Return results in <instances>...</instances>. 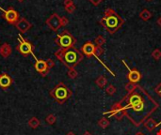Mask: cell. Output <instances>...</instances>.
<instances>
[{
	"label": "cell",
	"mask_w": 161,
	"mask_h": 135,
	"mask_svg": "<svg viewBox=\"0 0 161 135\" xmlns=\"http://www.w3.org/2000/svg\"><path fill=\"white\" fill-rule=\"evenodd\" d=\"M16 50L19 52V54L22 55L23 56L27 57L29 55H32L34 57H36L33 54L34 52V45L32 44L30 41L25 40L24 38L21 37V35L19 36V43L16 46Z\"/></svg>",
	"instance_id": "6"
},
{
	"label": "cell",
	"mask_w": 161,
	"mask_h": 135,
	"mask_svg": "<svg viewBox=\"0 0 161 135\" xmlns=\"http://www.w3.org/2000/svg\"><path fill=\"white\" fill-rule=\"evenodd\" d=\"M120 102L126 117L136 127L143 124L159 106L156 100L140 86L128 92Z\"/></svg>",
	"instance_id": "1"
},
{
	"label": "cell",
	"mask_w": 161,
	"mask_h": 135,
	"mask_svg": "<svg viewBox=\"0 0 161 135\" xmlns=\"http://www.w3.org/2000/svg\"><path fill=\"white\" fill-rule=\"evenodd\" d=\"M45 61H46V63H47V66H48L49 69H52V68L55 66V62H54V60H52L51 58H48V59L45 60Z\"/></svg>",
	"instance_id": "30"
},
{
	"label": "cell",
	"mask_w": 161,
	"mask_h": 135,
	"mask_svg": "<svg viewBox=\"0 0 161 135\" xmlns=\"http://www.w3.org/2000/svg\"><path fill=\"white\" fill-rule=\"evenodd\" d=\"M72 4H74L73 0H64V6H65V7H67V6H70V5H72Z\"/></svg>",
	"instance_id": "33"
},
{
	"label": "cell",
	"mask_w": 161,
	"mask_h": 135,
	"mask_svg": "<svg viewBox=\"0 0 161 135\" xmlns=\"http://www.w3.org/2000/svg\"><path fill=\"white\" fill-rule=\"evenodd\" d=\"M83 135H92L91 132H89V131H86V132H84V134H83Z\"/></svg>",
	"instance_id": "35"
},
{
	"label": "cell",
	"mask_w": 161,
	"mask_h": 135,
	"mask_svg": "<svg viewBox=\"0 0 161 135\" xmlns=\"http://www.w3.org/2000/svg\"><path fill=\"white\" fill-rule=\"evenodd\" d=\"M95 47H96V45H94L91 41H88V42L84 43V45L82 46L81 52L87 57H92V56L95 55Z\"/></svg>",
	"instance_id": "11"
},
{
	"label": "cell",
	"mask_w": 161,
	"mask_h": 135,
	"mask_svg": "<svg viewBox=\"0 0 161 135\" xmlns=\"http://www.w3.org/2000/svg\"><path fill=\"white\" fill-rule=\"evenodd\" d=\"M0 10H2V9L0 8ZM3 10L2 17L7 21V23L10 24H12V25H15L16 23L19 21V19H20V15H19L18 12L12 8H9L6 10Z\"/></svg>",
	"instance_id": "7"
},
{
	"label": "cell",
	"mask_w": 161,
	"mask_h": 135,
	"mask_svg": "<svg viewBox=\"0 0 161 135\" xmlns=\"http://www.w3.org/2000/svg\"><path fill=\"white\" fill-rule=\"evenodd\" d=\"M66 135H75V133H74L73 131H69V132H68V133H67Z\"/></svg>",
	"instance_id": "36"
},
{
	"label": "cell",
	"mask_w": 161,
	"mask_h": 135,
	"mask_svg": "<svg viewBox=\"0 0 161 135\" xmlns=\"http://www.w3.org/2000/svg\"><path fill=\"white\" fill-rule=\"evenodd\" d=\"M69 24V20L66 17H61V27H66Z\"/></svg>",
	"instance_id": "31"
},
{
	"label": "cell",
	"mask_w": 161,
	"mask_h": 135,
	"mask_svg": "<svg viewBox=\"0 0 161 135\" xmlns=\"http://www.w3.org/2000/svg\"><path fill=\"white\" fill-rule=\"evenodd\" d=\"M55 56L68 69L76 67L84 58V55L75 47L57 50L55 53Z\"/></svg>",
	"instance_id": "2"
},
{
	"label": "cell",
	"mask_w": 161,
	"mask_h": 135,
	"mask_svg": "<svg viewBox=\"0 0 161 135\" xmlns=\"http://www.w3.org/2000/svg\"><path fill=\"white\" fill-rule=\"evenodd\" d=\"M127 78H128V80H129L130 83H138L140 81V79H141V74H140V72H139V70L136 69H129V72H128Z\"/></svg>",
	"instance_id": "13"
},
{
	"label": "cell",
	"mask_w": 161,
	"mask_h": 135,
	"mask_svg": "<svg viewBox=\"0 0 161 135\" xmlns=\"http://www.w3.org/2000/svg\"><path fill=\"white\" fill-rule=\"evenodd\" d=\"M75 4H72V5H70V6H67V7H65V10L68 12V13H73V12L75 10Z\"/></svg>",
	"instance_id": "28"
},
{
	"label": "cell",
	"mask_w": 161,
	"mask_h": 135,
	"mask_svg": "<svg viewBox=\"0 0 161 135\" xmlns=\"http://www.w3.org/2000/svg\"><path fill=\"white\" fill-rule=\"evenodd\" d=\"M157 24L159 25V27H161V17H159V18L157 19Z\"/></svg>",
	"instance_id": "34"
},
{
	"label": "cell",
	"mask_w": 161,
	"mask_h": 135,
	"mask_svg": "<svg viewBox=\"0 0 161 135\" xmlns=\"http://www.w3.org/2000/svg\"><path fill=\"white\" fill-rule=\"evenodd\" d=\"M94 42L96 44V46H103V45L106 43V40H105V38L103 37V36L99 35V36L96 37Z\"/></svg>",
	"instance_id": "22"
},
{
	"label": "cell",
	"mask_w": 161,
	"mask_h": 135,
	"mask_svg": "<svg viewBox=\"0 0 161 135\" xmlns=\"http://www.w3.org/2000/svg\"><path fill=\"white\" fill-rule=\"evenodd\" d=\"M89 1L91 2V3H92L94 6H98L101 2L104 1V0H89Z\"/></svg>",
	"instance_id": "32"
},
{
	"label": "cell",
	"mask_w": 161,
	"mask_h": 135,
	"mask_svg": "<svg viewBox=\"0 0 161 135\" xmlns=\"http://www.w3.org/2000/svg\"><path fill=\"white\" fill-rule=\"evenodd\" d=\"M49 95L59 104H63L72 97L73 93L65 83L60 82L54 88L50 90Z\"/></svg>",
	"instance_id": "4"
},
{
	"label": "cell",
	"mask_w": 161,
	"mask_h": 135,
	"mask_svg": "<svg viewBox=\"0 0 161 135\" xmlns=\"http://www.w3.org/2000/svg\"><path fill=\"white\" fill-rule=\"evenodd\" d=\"M154 92H156L159 97L161 98V82L157 86V87L154 88Z\"/></svg>",
	"instance_id": "29"
},
{
	"label": "cell",
	"mask_w": 161,
	"mask_h": 135,
	"mask_svg": "<svg viewBox=\"0 0 161 135\" xmlns=\"http://www.w3.org/2000/svg\"><path fill=\"white\" fill-rule=\"evenodd\" d=\"M68 77L70 79H75L77 76H78V72H76V69L75 68L73 69H68Z\"/></svg>",
	"instance_id": "23"
},
{
	"label": "cell",
	"mask_w": 161,
	"mask_h": 135,
	"mask_svg": "<svg viewBox=\"0 0 161 135\" xmlns=\"http://www.w3.org/2000/svg\"><path fill=\"white\" fill-rule=\"evenodd\" d=\"M139 86V83H127L125 85V90L127 92H130V91H133V90H135Z\"/></svg>",
	"instance_id": "24"
},
{
	"label": "cell",
	"mask_w": 161,
	"mask_h": 135,
	"mask_svg": "<svg viewBox=\"0 0 161 135\" xmlns=\"http://www.w3.org/2000/svg\"><path fill=\"white\" fill-rule=\"evenodd\" d=\"M124 115H125V113H124V111L123 110V108H121V110H119L118 112H116L115 114H113L111 117H114L116 119L120 121V120H121V119L124 118Z\"/></svg>",
	"instance_id": "21"
},
{
	"label": "cell",
	"mask_w": 161,
	"mask_h": 135,
	"mask_svg": "<svg viewBox=\"0 0 161 135\" xmlns=\"http://www.w3.org/2000/svg\"><path fill=\"white\" fill-rule=\"evenodd\" d=\"M95 83L97 85L98 87L100 88H104L106 86H107V80L105 76H103V75H100L97 79L95 80Z\"/></svg>",
	"instance_id": "17"
},
{
	"label": "cell",
	"mask_w": 161,
	"mask_h": 135,
	"mask_svg": "<svg viewBox=\"0 0 161 135\" xmlns=\"http://www.w3.org/2000/svg\"><path fill=\"white\" fill-rule=\"evenodd\" d=\"M124 24V20L113 9L106 10L104 17L100 20V24L105 27L109 34L116 33Z\"/></svg>",
	"instance_id": "3"
},
{
	"label": "cell",
	"mask_w": 161,
	"mask_h": 135,
	"mask_svg": "<svg viewBox=\"0 0 161 135\" xmlns=\"http://www.w3.org/2000/svg\"><path fill=\"white\" fill-rule=\"evenodd\" d=\"M46 24L48 27L53 30V31H57L61 27V17L57 13H53L47 20H46Z\"/></svg>",
	"instance_id": "8"
},
{
	"label": "cell",
	"mask_w": 161,
	"mask_h": 135,
	"mask_svg": "<svg viewBox=\"0 0 161 135\" xmlns=\"http://www.w3.org/2000/svg\"><path fill=\"white\" fill-rule=\"evenodd\" d=\"M116 91H117V88H116V87H115L114 86H112V85H108V86H107V88H106V92H107V94L109 95V96L114 95V94L116 93Z\"/></svg>",
	"instance_id": "25"
},
{
	"label": "cell",
	"mask_w": 161,
	"mask_h": 135,
	"mask_svg": "<svg viewBox=\"0 0 161 135\" xmlns=\"http://www.w3.org/2000/svg\"><path fill=\"white\" fill-rule=\"evenodd\" d=\"M152 56H153V58H154V59L159 60V59L161 58V51L158 50V49L154 50V51H153V53H152Z\"/></svg>",
	"instance_id": "26"
},
{
	"label": "cell",
	"mask_w": 161,
	"mask_h": 135,
	"mask_svg": "<svg viewBox=\"0 0 161 135\" xmlns=\"http://www.w3.org/2000/svg\"><path fill=\"white\" fill-rule=\"evenodd\" d=\"M34 68H35L36 72L40 73L42 77H45L48 74L49 70H50V69L47 66L46 61L42 60V59H36Z\"/></svg>",
	"instance_id": "9"
},
{
	"label": "cell",
	"mask_w": 161,
	"mask_h": 135,
	"mask_svg": "<svg viewBox=\"0 0 161 135\" xmlns=\"http://www.w3.org/2000/svg\"><path fill=\"white\" fill-rule=\"evenodd\" d=\"M146 1H152V0H146Z\"/></svg>",
	"instance_id": "40"
},
{
	"label": "cell",
	"mask_w": 161,
	"mask_h": 135,
	"mask_svg": "<svg viewBox=\"0 0 161 135\" xmlns=\"http://www.w3.org/2000/svg\"><path fill=\"white\" fill-rule=\"evenodd\" d=\"M12 49L9 43H4L3 45H0V55L4 58H8L11 55Z\"/></svg>",
	"instance_id": "14"
},
{
	"label": "cell",
	"mask_w": 161,
	"mask_h": 135,
	"mask_svg": "<svg viewBox=\"0 0 161 135\" xmlns=\"http://www.w3.org/2000/svg\"><path fill=\"white\" fill-rule=\"evenodd\" d=\"M15 27L21 34H25L32 27V24L29 21H28L25 18H20L19 21L16 23Z\"/></svg>",
	"instance_id": "10"
},
{
	"label": "cell",
	"mask_w": 161,
	"mask_h": 135,
	"mask_svg": "<svg viewBox=\"0 0 161 135\" xmlns=\"http://www.w3.org/2000/svg\"><path fill=\"white\" fill-rule=\"evenodd\" d=\"M144 127L146 128V130L148 131H154V128H156L157 127V123L156 122V120L153 119V118H149V119H147L145 122H144Z\"/></svg>",
	"instance_id": "15"
},
{
	"label": "cell",
	"mask_w": 161,
	"mask_h": 135,
	"mask_svg": "<svg viewBox=\"0 0 161 135\" xmlns=\"http://www.w3.org/2000/svg\"><path fill=\"white\" fill-rule=\"evenodd\" d=\"M136 135H144V134H143L142 132H140V131H139V132H138V133H136Z\"/></svg>",
	"instance_id": "37"
},
{
	"label": "cell",
	"mask_w": 161,
	"mask_h": 135,
	"mask_svg": "<svg viewBox=\"0 0 161 135\" xmlns=\"http://www.w3.org/2000/svg\"><path fill=\"white\" fill-rule=\"evenodd\" d=\"M45 121H46V123L48 124V125H54L55 123H56V121H57V117H56V115L55 114H48L47 117H46V118H45Z\"/></svg>",
	"instance_id": "20"
},
{
	"label": "cell",
	"mask_w": 161,
	"mask_h": 135,
	"mask_svg": "<svg viewBox=\"0 0 161 135\" xmlns=\"http://www.w3.org/2000/svg\"><path fill=\"white\" fill-rule=\"evenodd\" d=\"M139 17H140V19H142L143 21H148V20H149V19L152 17V13H151V12L148 10L144 9V10L139 13Z\"/></svg>",
	"instance_id": "18"
},
{
	"label": "cell",
	"mask_w": 161,
	"mask_h": 135,
	"mask_svg": "<svg viewBox=\"0 0 161 135\" xmlns=\"http://www.w3.org/2000/svg\"><path fill=\"white\" fill-rule=\"evenodd\" d=\"M54 41L60 49H68L75 47L76 43L75 38L68 30H64L62 33L57 35Z\"/></svg>",
	"instance_id": "5"
},
{
	"label": "cell",
	"mask_w": 161,
	"mask_h": 135,
	"mask_svg": "<svg viewBox=\"0 0 161 135\" xmlns=\"http://www.w3.org/2000/svg\"><path fill=\"white\" fill-rule=\"evenodd\" d=\"M109 125H110V122L106 117H103L98 121V126L101 127L102 128H107Z\"/></svg>",
	"instance_id": "19"
},
{
	"label": "cell",
	"mask_w": 161,
	"mask_h": 135,
	"mask_svg": "<svg viewBox=\"0 0 161 135\" xmlns=\"http://www.w3.org/2000/svg\"><path fill=\"white\" fill-rule=\"evenodd\" d=\"M157 135H161V130H160V131L157 133Z\"/></svg>",
	"instance_id": "38"
},
{
	"label": "cell",
	"mask_w": 161,
	"mask_h": 135,
	"mask_svg": "<svg viewBox=\"0 0 161 135\" xmlns=\"http://www.w3.org/2000/svg\"><path fill=\"white\" fill-rule=\"evenodd\" d=\"M28 125L31 128L35 130V128H37L40 127V125H41V120L39 119V118H37V117H31V118L28 120Z\"/></svg>",
	"instance_id": "16"
},
{
	"label": "cell",
	"mask_w": 161,
	"mask_h": 135,
	"mask_svg": "<svg viewBox=\"0 0 161 135\" xmlns=\"http://www.w3.org/2000/svg\"><path fill=\"white\" fill-rule=\"evenodd\" d=\"M104 54V49L102 46H96L95 47V56H101Z\"/></svg>",
	"instance_id": "27"
},
{
	"label": "cell",
	"mask_w": 161,
	"mask_h": 135,
	"mask_svg": "<svg viewBox=\"0 0 161 135\" xmlns=\"http://www.w3.org/2000/svg\"><path fill=\"white\" fill-rule=\"evenodd\" d=\"M18 1H19V2H23V1H24V0H18Z\"/></svg>",
	"instance_id": "39"
},
{
	"label": "cell",
	"mask_w": 161,
	"mask_h": 135,
	"mask_svg": "<svg viewBox=\"0 0 161 135\" xmlns=\"http://www.w3.org/2000/svg\"><path fill=\"white\" fill-rule=\"evenodd\" d=\"M12 85V78L8 73L0 74V87L6 90Z\"/></svg>",
	"instance_id": "12"
}]
</instances>
